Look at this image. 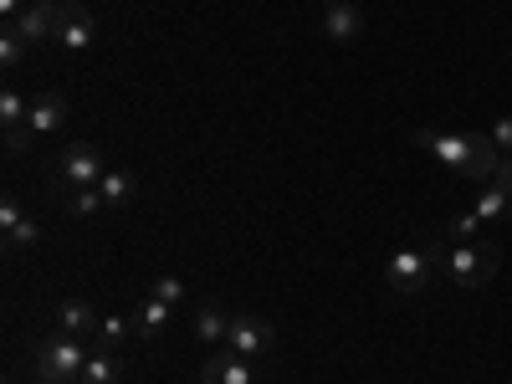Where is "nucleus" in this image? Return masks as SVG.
Listing matches in <instances>:
<instances>
[{
	"label": "nucleus",
	"instance_id": "obj_17",
	"mask_svg": "<svg viewBox=\"0 0 512 384\" xmlns=\"http://www.w3.org/2000/svg\"><path fill=\"white\" fill-rule=\"evenodd\" d=\"M98 190H103V200H108V205L118 210V205H134V195H139V180L128 175V169H103Z\"/></svg>",
	"mask_w": 512,
	"mask_h": 384
},
{
	"label": "nucleus",
	"instance_id": "obj_8",
	"mask_svg": "<svg viewBox=\"0 0 512 384\" xmlns=\"http://www.w3.org/2000/svg\"><path fill=\"white\" fill-rule=\"evenodd\" d=\"M472 216L482 226H512V159H502L497 180H487V195L477 200Z\"/></svg>",
	"mask_w": 512,
	"mask_h": 384
},
{
	"label": "nucleus",
	"instance_id": "obj_5",
	"mask_svg": "<svg viewBox=\"0 0 512 384\" xmlns=\"http://www.w3.org/2000/svg\"><path fill=\"white\" fill-rule=\"evenodd\" d=\"M497 262H502L497 241H456L446 251V277L456 287H487L492 272H497Z\"/></svg>",
	"mask_w": 512,
	"mask_h": 384
},
{
	"label": "nucleus",
	"instance_id": "obj_18",
	"mask_svg": "<svg viewBox=\"0 0 512 384\" xmlns=\"http://www.w3.org/2000/svg\"><path fill=\"white\" fill-rule=\"evenodd\" d=\"M128 338H134V318H103L98 323V333H93V349H123Z\"/></svg>",
	"mask_w": 512,
	"mask_h": 384
},
{
	"label": "nucleus",
	"instance_id": "obj_23",
	"mask_svg": "<svg viewBox=\"0 0 512 384\" xmlns=\"http://www.w3.org/2000/svg\"><path fill=\"white\" fill-rule=\"evenodd\" d=\"M154 297H159V303H169V308H180L185 303V282L180 277H154Z\"/></svg>",
	"mask_w": 512,
	"mask_h": 384
},
{
	"label": "nucleus",
	"instance_id": "obj_21",
	"mask_svg": "<svg viewBox=\"0 0 512 384\" xmlns=\"http://www.w3.org/2000/svg\"><path fill=\"white\" fill-rule=\"evenodd\" d=\"M103 205H108V200H103V190H98V185L72 190V195H67V210H72V216H98Z\"/></svg>",
	"mask_w": 512,
	"mask_h": 384
},
{
	"label": "nucleus",
	"instance_id": "obj_24",
	"mask_svg": "<svg viewBox=\"0 0 512 384\" xmlns=\"http://www.w3.org/2000/svg\"><path fill=\"white\" fill-rule=\"evenodd\" d=\"M36 221H21L16 231H6V251H26V246H36Z\"/></svg>",
	"mask_w": 512,
	"mask_h": 384
},
{
	"label": "nucleus",
	"instance_id": "obj_7",
	"mask_svg": "<svg viewBox=\"0 0 512 384\" xmlns=\"http://www.w3.org/2000/svg\"><path fill=\"white\" fill-rule=\"evenodd\" d=\"M52 47H62V52H88V47H93V11L82 6V0H62Z\"/></svg>",
	"mask_w": 512,
	"mask_h": 384
},
{
	"label": "nucleus",
	"instance_id": "obj_4",
	"mask_svg": "<svg viewBox=\"0 0 512 384\" xmlns=\"http://www.w3.org/2000/svg\"><path fill=\"white\" fill-rule=\"evenodd\" d=\"M103 154H98V144H88V139H72V144H62L57 149V159H52V180L72 195V190H88V185H98L103 180Z\"/></svg>",
	"mask_w": 512,
	"mask_h": 384
},
{
	"label": "nucleus",
	"instance_id": "obj_16",
	"mask_svg": "<svg viewBox=\"0 0 512 384\" xmlns=\"http://www.w3.org/2000/svg\"><path fill=\"white\" fill-rule=\"evenodd\" d=\"M118 379H123V359L113 349H93L77 374V384H118Z\"/></svg>",
	"mask_w": 512,
	"mask_h": 384
},
{
	"label": "nucleus",
	"instance_id": "obj_13",
	"mask_svg": "<svg viewBox=\"0 0 512 384\" xmlns=\"http://www.w3.org/2000/svg\"><path fill=\"white\" fill-rule=\"evenodd\" d=\"M323 36L328 41H359L364 36V11L354 6V0H338V6L323 11Z\"/></svg>",
	"mask_w": 512,
	"mask_h": 384
},
{
	"label": "nucleus",
	"instance_id": "obj_10",
	"mask_svg": "<svg viewBox=\"0 0 512 384\" xmlns=\"http://www.w3.org/2000/svg\"><path fill=\"white\" fill-rule=\"evenodd\" d=\"M67 113H72V103H67V93H41V98H31V118H26V128H31V139H52V134H62V123H67Z\"/></svg>",
	"mask_w": 512,
	"mask_h": 384
},
{
	"label": "nucleus",
	"instance_id": "obj_19",
	"mask_svg": "<svg viewBox=\"0 0 512 384\" xmlns=\"http://www.w3.org/2000/svg\"><path fill=\"white\" fill-rule=\"evenodd\" d=\"M26 52H31V41L21 36V31H0V67H6V72H16L21 62H26Z\"/></svg>",
	"mask_w": 512,
	"mask_h": 384
},
{
	"label": "nucleus",
	"instance_id": "obj_20",
	"mask_svg": "<svg viewBox=\"0 0 512 384\" xmlns=\"http://www.w3.org/2000/svg\"><path fill=\"white\" fill-rule=\"evenodd\" d=\"M26 118H31V103L6 82V93H0V123H6V134H11V128H21Z\"/></svg>",
	"mask_w": 512,
	"mask_h": 384
},
{
	"label": "nucleus",
	"instance_id": "obj_1",
	"mask_svg": "<svg viewBox=\"0 0 512 384\" xmlns=\"http://www.w3.org/2000/svg\"><path fill=\"white\" fill-rule=\"evenodd\" d=\"M420 149H431L446 169H456V175L466 180H497V169H502V149L492 144V134H456V128H420L415 134Z\"/></svg>",
	"mask_w": 512,
	"mask_h": 384
},
{
	"label": "nucleus",
	"instance_id": "obj_3",
	"mask_svg": "<svg viewBox=\"0 0 512 384\" xmlns=\"http://www.w3.org/2000/svg\"><path fill=\"white\" fill-rule=\"evenodd\" d=\"M88 354H93V349L82 344V338L52 333V338H41V344L31 349V364H36V379H41V384H77Z\"/></svg>",
	"mask_w": 512,
	"mask_h": 384
},
{
	"label": "nucleus",
	"instance_id": "obj_11",
	"mask_svg": "<svg viewBox=\"0 0 512 384\" xmlns=\"http://www.w3.org/2000/svg\"><path fill=\"white\" fill-rule=\"evenodd\" d=\"M200 384H256V364L231 354V349H216L200 369Z\"/></svg>",
	"mask_w": 512,
	"mask_h": 384
},
{
	"label": "nucleus",
	"instance_id": "obj_12",
	"mask_svg": "<svg viewBox=\"0 0 512 384\" xmlns=\"http://www.w3.org/2000/svg\"><path fill=\"white\" fill-rule=\"evenodd\" d=\"M98 308L88 303V297H67V303L57 308V333H67V338H82V344H88V338L98 333Z\"/></svg>",
	"mask_w": 512,
	"mask_h": 384
},
{
	"label": "nucleus",
	"instance_id": "obj_6",
	"mask_svg": "<svg viewBox=\"0 0 512 384\" xmlns=\"http://www.w3.org/2000/svg\"><path fill=\"white\" fill-rule=\"evenodd\" d=\"M272 344H277V333H272L267 318H256V313H231V328H226V349H231V354L262 359Z\"/></svg>",
	"mask_w": 512,
	"mask_h": 384
},
{
	"label": "nucleus",
	"instance_id": "obj_25",
	"mask_svg": "<svg viewBox=\"0 0 512 384\" xmlns=\"http://www.w3.org/2000/svg\"><path fill=\"white\" fill-rule=\"evenodd\" d=\"M26 216H21V200L16 195H6V200H0V231H16Z\"/></svg>",
	"mask_w": 512,
	"mask_h": 384
},
{
	"label": "nucleus",
	"instance_id": "obj_9",
	"mask_svg": "<svg viewBox=\"0 0 512 384\" xmlns=\"http://www.w3.org/2000/svg\"><path fill=\"white\" fill-rule=\"evenodd\" d=\"M57 16H62V0H26V11L11 21V31H21L31 47H41V41H52Z\"/></svg>",
	"mask_w": 512,
	"mask_h": 384
},
{
	"label": "nucleus",
	"instance_id": "obj_14",
	"mask_svg": "<svg viewBox=\"0 0 512 384\" xmlns=\"http://www.w3.org/2000/svg\"><path fill=\"white\" fill-rule=\"evenodd\" d=\"M128 318H134V338H159V333L169 328V318H175V308H169V303H159V297L149 292L144 303H139L134 313H128Z\"/></svg>",
	"mask_w": 512,
	"mask_h": 384
},
{
	"label": "nucleus",
	"instance_id": "obj_22",
	"mask_svg": "<svg viewBox=\"0 0 512 384\" xmlns=\"http://www.w3.org/2000/svg\"><path fill=\"white\" fill-rule=\"evenodd\" d=\"M441 236H451V241H477V236H482V221H477V216H456V221L441 226Z\"/></svg>",
	"mask_w": 512,
	"mask_h": 384
},
{
	"label": "nucleus",
	"instance_id": "obj_26",
	"mask_svg": "<svg viewBox=\"0 0 512 384\" xmlns=\"http://www.w3.org/2000/svg\"><path fill=\"white\" fill-rule=\"evenodd\" d=\"M492 144H497V149L512 159V113H502V118L492 123Z\"/></svg>",
	"mask_w": 512,
	"mask_h": 384
},
{
	"label": "nucleus",
	"instance_id": "obj_15",
	"mask_svg": "<svg viewBox=\"0 0 512 384\" xmlns=\"http://www.w3.org/2000/svg\"><path fill=\"white\" fill-rule=\"evenodd\" d=\"M226 328H231V313L221 308V303H205V308H195V338L200 344H226Z\"/></svg>",
	"mask_w": 512,
	"mask_h": 384
},
{
	"label": "nucleus",
	"instance_id": "obj_28",
	"mask_svg": "<svg viewBox=\"0 0 512 384\" xmlns=\"http://www.w3.org/2000/svg\"><path fill=\"white\" fill-rule=\"evenodd\" d=\"M313 6H323V11H328V6H338V0H313Z\"/></svg>",
	"mask_w": 512,
	"mask_h": 384
},
{
	"label": "nucleus",
	"instance_id": "obj_27",
	"mask_svg": "<svg viewBox=\"0 0 512 384\" xmlns=\"http://www.w3.org/2000/svg\"><path fill=\"white\" fill-rule=\"evenodd\" d=\"M21 11H26V0H0V16H6V26H11Z\"/></svg>",
	"mask_w": 512,
	"mask_h": 384
},
{
	"label": "nucleus",
	"instance_id": "obj_2",
	"mask_svg": "<svg viewBox=\"0 0 512 384\" xmlns=\"http://www.w3.org/2000/svg\"><path fill=\"white\" fill-rule=\"evenodd\" d=\"M446 272V256H441V241L436 236H425V241H415V246H400L395 256H390V267H384V282H390L400 297H415L431 277H441Z\"/></svg>",
	"mask_w": 512,
	"mask_h": 384
}]
</instances>
